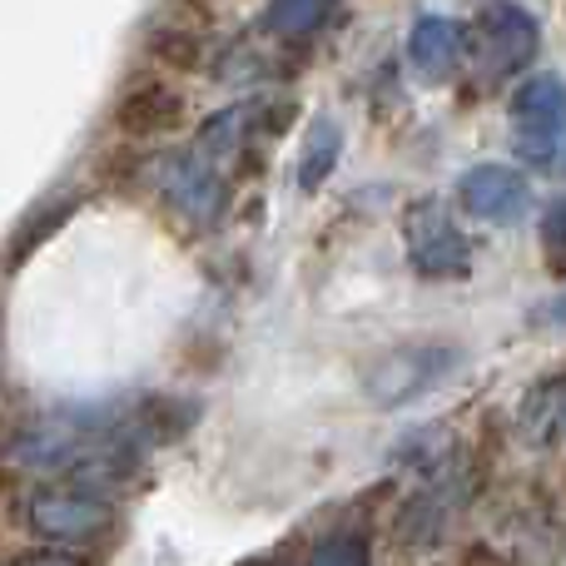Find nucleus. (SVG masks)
I'll list each match as a JSON object with an SVG mask.
<instances>
[{
	"label": "nucleus",
	"instance_id": "ddd939ff",
	"mask_svg": "<svg viewBox=\"0 0 566 566\" xmlns=\"http://www.w3.org/2000/svg\"><path fill=\"white\" fill-rule=\"evenodd\" d=\"M303 566H373V532L358 522H343L313 542Z\"/></svg>",
	"mask_w": 566,
	"mask_h": 566
},
{
	"label": "nucleus",
	"instance_id": "dca6fc26",
	"mask_svg": "<svg viewBox=\"0 0 566 566\" xmlns=\"http://www.w3.org/2000/svg\"><path fill=\"white\" fill-rule=\"evenodd\" d=\"M537 249L552 279H566V195H552L537 219Z\"/></svg>",
	"mask_w": 566,
	"mask_h": 566
},
{
	"label": "nucleus",
	"instance_id": "1a4fd4ad",
	"mask_svg": "<svg viewBox=\"0 0 566 566\" xmlns=\"http://www.w3.org/2000/svg\"><path fill=\"white\" fill-rule=\"evenodd\" d=\"M462 60V25L448 15H438V10H422V15H412L408 25V65L418 70L422 80H448L452 70H458Z\"/></svg>",
	"mask_w": 566,
	"mask_h": 566
},
{
	"label": "nucleus",
	"instance_id": "f03ea898",
	"mask_svg": "<svg viewBox=\"0 0 566 566\" xmlns=\"http://www.w3.org/2000/svg\"><path fill=\"white\" fill-rule=\"evenodd\" d=\"M402 254L422 283H458L472 274V244L442 199H412L402 209Z\"/></svg>",
	"mask_w": 566,
	"mask_h": 566
},
{
	"label": "nucleus",
	"instance_id": "9b49d317",
	"mask_svg": "<svg viewBox=\"0 0 566 566\" xmlns=\"http://www.w3.org/2000/svg\"><path fill=\"white\" fill-rule=\"evenodd\" d=\"M249 135H259V115L254 105H229V109H214V115L199 125L195 135V155L205 165H234V155H244Z\"/></svg>",
	"mask_w": 566,
	"mask_h": 566
},
{
	"label": "nucleus",
	"instance_id": "4468645a",
	"mask_svg": "<svg viewBox=\"0 0 566 566\" xmlns=\"http://www.w3.org/2000/svg\"><path fill=\"white\" fill-rule=\"evenodd\" d=\"M333 15H338V10L323 6V0H274L259 25H264L274 40H308V35H318Z\"/></svg>",
	"mask_w": 566,
	"mask_h": 566
},
{
	"label": "nucleus",
	"instance_id": "f257e3e1",
	"mask_svg": "<svg viewBox=\"0 0 566 566\" xmlns=\"http://www.w3.org/2000/svg\"><path fill=\"white\" fill-rule=\"evenodd\" d=\"M537 50H542V25L522 6H482L472 15V25L462 30V55L472 60V75L482 85L517 80L522 70H532Z\"/></svg>",
	"mask_w": 566,
	"mask_h": 566
},
{
	"label": "nucleus",
	"instance_id": "f8f14e48",
	"mask_svg": "<svg viewBox=\"0 0 566 566\" xmlns=\"http://www.w3.org/2000/svg\"><path fill=\"white\" fill-rule=\"evenodd\" d=\"M338 155H343L338 119L318 115L308 129H303V155H298V189L303 195H318V189L328 185V175L338 169Z\"/></svg>",
	"mask_w": 566,
	"mask_h": 566
},
{
	"label": "nucleus",
	"instance_id": "423d86ee",
	"mask_svg": "<svg viewBox=\"0 0 566 566\" xmlns=\"http://www.w3.org/2000/svg\"><path fill=\"white\" fill-rule=\"evenodd\" d=\"M458 209L468 219H478V224L512 229L532 214V185L522 169L488 159V165H472L458 179Z\"/></svg>",
	"mask_w": 566,
	"mask_h": 566
},
{
	"label": "nucleus",
	"instance_id": "6ab92c4d",
	"mask_svg": "<svg viewBox=\"0 0 566 566\" xmlns=\"http://www.w3.org/2000/svg\"><path fill=\"white\" fill-rule=\"evenodd\" d=\"M532 328H566V289L557 298L547 303V308H537V318H532Z\"/></svg>",
	"mask_w": 566,
	"mask_h": 566
},
{
	"label": "nucleus",
	"instance_id": "f3484780",
	"mask_svg": "<svg viewBox=\"0 0 566 566\" xmlns=\"http://www.w3.org/2000/svg\"><path fill=\"white\" fill-rule=\"evenodd\" d=\"M452 566H522L512 552H502V547H492V542H468V547L458 552V562Z\"/></svg>",
	"mask_w": 566,
	"mask_h": 566
},
{
	"label": "nucleus",
	"instance_id": "2eb2a0df",
	"mask_svg": "<svg viewBox=\"0 0 566 566\" xmlns=\"http://www.w3.org/2000/svg\"><path fill=\"white\" fill-rule=\"evenodd\" d=\"M149 55H155V65H165L169 75H189V70L205 65V30H189V25L155 30V35H149Z\"/></svg>",
	"mask_w": 566,
	"mask_h": 566
},
{
	"label": "nucleus",
	"instance_id": "0eeeda50",
	"mask_svg": "<svg viewBox=\"0 0 566 566\" xmlns=\"http://www.w3.org/2000/svg\"><path fill=\"white\" fill-rule=\"evenodd\" d=\"M185 119H189V95L165 75H139L115 99V129L125 139H139V145L185 129Z\"/></svg>",
	"mask_w": 566,
	"mask_h": 566
},
{
	"label": "nucleus",
	"instance_id": "39448f33",
	"mask_svg": "<svg viewBox=\"0 0 566 566\" xmlns=\"http://www.w3.org/2000/svg\"><path fill=\"white\" fill-rule=\"evenodd\" d=\"M25 527L50 547H90L115 527V502L75 482H50L25 497Z\"/></svg>",
	"mask_w": 566,
	"mask_h": 566
},
{
	"label": "nucleus",
	"instance_id": "a211bd4d",
	"mask_svg": "<svg viewBox=\"0 0 566 566\" xmlns=\"http://www.w3.org/2000/svg\"><path fill=\"white\" fill-rule=\"evenodd\" d=\"M10 566H85V562L75 552H25V557H15Z\"/></svg>",
	"mask_w": 566,
	"mask_h": 566
},
{
	"label": "nucleus",
	"instance_id": "7ed1b4c3",
	"mask_svg": "<svg viewBox=\"0 0 566 566\" xmlns=\"http://www.w3.org/2000/svg\"><path fill=\"white\" fill-rule=\"evenodd\" d=\"M462 363L458 343H402V348H388L363 368L358 388L373 408L392 412V408H408L412 398H422L428 388H438L452 368Z\"/></svg>",
	"mask_w": 566,
	"mask_h": 566
},
{
	"label": "nucleus",
	"instance_id": "6e6552de",
	"mask_svg": "<svg viewBox=\"0 0 566 566\" xmlns=\"http://www.w3.org/2000/svg\"><path fill=\"white\" fill-rule=\"evenodd\" d=\"M507 119L517 139H562L566 135V80L552 70H532L507 95Z\"/></svg>",
	"mask_w": 566,
	"mask_h": 566
},
{
	"label": "nucleus",
	"instance_id": "9d476101",
	"mask_svg": "<svg viewBox=\"0 0 566 566\" xmlns=\"http://www.w3.org/2000/svg\"><path fill=\"white\" fill-rule=\"evenodd\" d=\"M517 438L527 448H552V442L566 432V368L537 378L517 402V418H512Z\"/></svg>",
	"mask_w": 566,
	"mask_h": 566
},
{
	"label": "nucleus",
	"instance_id": "20e7f679",
	"mask_svg": "<svg viewBox=\"0 0 566 566\" xmlns=\"http://www.w3.org/2000/svg\"><path fill=\"white\" fill-rule=\"evenodd\" d=\"M149 189L159 195V205L189 229H209L219 224L229 205V179L224 169L205 165L195 149H169V155H155L145 165Z\"/></svg>",
	"mask_w": 566,
	"mask_h": 566
}]
</instances>
